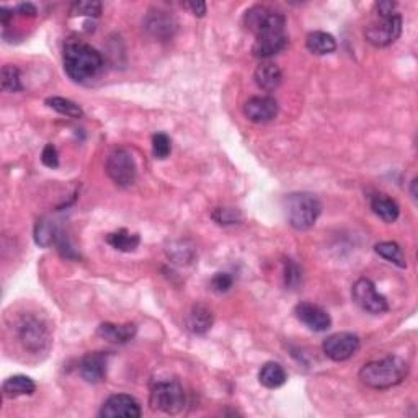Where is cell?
Here are the masks:
<instances>
[{
  "mask_svg": "<svg viewBox=\"0 0 418 418\" xmlns=\"http://www.w3.org/2000/svg\"><path fill=\"white\" fill-rule=\"evenodd\" d=\"M243 25L255 35L252 54L258 59H270L287 46L285 31L286 17L263 5H255L243 15Z\"/></svg>",
  "mask_w": 418,
  "mask_h": 418,
  "instance_id": "cell-1",
  "label": "cell"
},
{
  "mask_svg": "<svg viewBox=\"0 0 418 418\" xmlns=\"http://www.w3.org/2000/svg\"><path fill=\"white\" fill-rule=\"evenodd\" d=\"M64 70L74 82L89 84L99 79L105 70V59L101 53L82 40L70 38L64 45Z\"/></svg>",
  "mask_w": 418,
  "mask_h": 418,
  "instance_id": "cell-2",
  "label": "cell"
},
{
  "mask_svg": "<svg viewBox=\"0 0 418 418\" xmlns=\"http://www.w3.org/2000/svg\"><path fill=\"white\" fill-rule=\"evenodd\" d=\"M407 374H409V365L402 358L390 355L383 360L366 363L358 373V378L366 387L385 390L404 383Z\"/></svg>",
  "mask_w": 418,
  "mask_h": 418,
  "instance_id": "cell-3",
  "label": "cell"
},
{
  "mask_svg": "<svg viewBox=\"0 0 418 418\" xmlns=\"http://www.w3.org/2000/svg\"><path fill=\"white\" fill-rule=\"evenodd\" d=\"M286 219L292 229L309 231L316 226L320 213H322V203L316 194L311 193H291L285 201Z\"/></svg>",
  "mask_w": 418,
  "mask_h": 418,
  "instance_id": "cell-4",
  "label": "cell"
},
{
  "mask_svg": "<svg viewBox=\"0 0 418 418\" xmlns=\"http://www.w3.org/2000/svg\"><path fill=\"white\" fill-rule=\"evenodd\" d=\"M149 405L154 412L178 415L187 405V395H185L182 384L177 381L157 383L150 390Z\"/></svg>",
  "mask_w": 418,
  "mask_h": 418,
  "instance_id": "cell-5",
  "label": "cell"
},
{
  "mask_svg": "<svg viewBox=\"0 0 418 418\" xmlns=\"http://www.w3.org/2000/svg\"><path fill=\"white\" fill-rule=\"evenodd\" d=\"M17 335L20 343L26 351L38 355L45 353L51 346V334L46 322L36 316H23L17 324Z\"/></svg>",
  "mask_w": 418,
  "mask_h": 418,
  "instance_id": "cell-6",
  "label": "cell"
},
{
  "mask_svg": "<svg viewBox=\"0 0 418 418\" xmlns=\"http://www.w3.org/2000/svg\"><path fill=\"white\" fill-rule=\"evenodd\" d=\"M105 170L111 182L121 188H129L136 183L138 167L133 155L126 149H115L106 157Z\"/></svg>",
  "mask_w": 418,
  "mask_h": 418,
  "instance_id": "cell-7",
  "label": "cell"
},
{
  "mask_svg": "<svg viewBox=\"0 0 418 418\" xmlns=\"http://www.w3.org/2000/svg\"><path fill=\"white\" fill-rule=\"evenodd\" d=\"M402 33V17L394 13L390 17H376L371 23L366 25L365 38L369 45L376 48L390 46L399 40Z\"/></svg>",
  "mask_w": 418,
  "mask_h": 418,
  "instance_id": "cell-8",
  "label": "cell"
},
{
  "mask_svg": "<svg viewBox=\"0 0 418 418\" xmlns=\"http://www.w3.org/2000/svg\"><path fill=\"white\" fill-rule=\"evenodd\" d=\"M351 296L363 311L369 314H384L389 311V302L376 290V285L369 278H360L351 287Z\"/></svg>",
  "mask_w": 418,
  "mask_h": 418,
  "instance_id": "cell-9",
  "label": "cell"
},
{
  "mask_svg": "<svg viewBox=\"0 0 418 418\" xmlns=\"http://www.w3.org/2000/svg\"><path fill=\"white\" fill-rule=\"evenodd\" d=\"M360 336L350 332H339L327 336L322 343L325 356L332 361H346L356 355L360 350Z\"/></svg>",
  "mask_w": 418,
  "mask_h": 418,
  "instance_id": "cell-10",
  "label": "cell"
},
{
  "mask_svg": "<svg viewBox=\"0 0 418 418\" xmlns=\"http://www.w3.org/2000/svg\"><path fill=\"white\" fill-rule=\"evenodd\" d=\"M100 417L103 418H139L141 405L139 402L128 394L110 395L103 402Z\"/></svg>",
  "mask_w": 418,
  "mask_h": 418,
  "instance_id": "cell-11",
  "label": "cell"
},
{
  "mask_svg": "<svg viewBox=\"0 0 418 418\" xmlns=\"http://www.w3.org/2000/svg\"><path fill=\"white\" fill-rule=\"evenodd\" d=\"M280 111V105L273 97L268 95H258V97H252L246 101L243 105V115L247 116V119H251L252 123H258V124H265L273 121V119L278 116Z\"/></svg>",
  "mask_w": 418,
  "mask_h": 418,
  "instance_id": "cell-12",
  "label": "cell"
},
{
  "mask_svg": "<svg viewBox=\"0 0 418 418\" xmlns=\"http://www.w3.org/2000/svg\"><path fill=\"white\" fill-rule=\"evenodd\" d=\"M295 316L312 332H325L332 325V319H330L329 312L312 302L297 304L295 307Z\"/></svg>",
  "mask_w": 418,
  "mask_h": 418,
  "instance_id": "cell-13",
  "label": "cell"
},
{
  "mask_svg": "<svg viewBox=\"0 0 418 418\" xmlns=\"http://www.w3.org/2000/svg\"><path fill=\"white\" fill-rule=\"evenodd\" d=\"M144 28L159 40H172L178 30V21L165 10H150L144 20Z\"/></svg>",
  "mask_w": 418,
  "mask_h": 418,
  "instance_id": "cell-14",
  "label": "cell"
},
{
  "mask_svg": "<svg viewBox=\"0 0 418 418\" xmlns=\"http://www.w3.org/2000/svg\"><path fill=\"white\" fill-rule=\"evenodd\" d=\"M108 355L103 351L87 353L79 363V374L85 383L100 384L106 378Z\"/></svg>",
  "mask_w": 418,
  "mask_h": 418,
  "instance_id": "cell-15",
  "label": "cell"
},
{
  "mask_svg": "<svg viewBox=\"0 0 418 418\" xmlns=\"http://www.w3.org/2000/svg\"><path fill=\"white\" fill-rule=\"evenodd\" d=\"M187 329L194 335L208 334L214 324V314L204 304H197L189 309L187 316Z\"/></svg>",
  "mask_w": 418,
  "mask_h": 418,
  "instance_id": "cell-16",
  "label": "cell"
},
{
  "mask_svg": "<svg viewBox=\"0 0 418 418\" xmlns=\"http://www.w3.org/2000/svg\"><path fill=\"white\" fill-rule=\"evenodd\" d=\"M136 332H138V327H136L134 324L116 325V324L105 322L97 329V335H99L100 339L110 341V343H119V345L131 341L136 336Z\"/></svg>",
  "mask_w": 418,
  "mask_h": 418,
  "instance_id": "cell-17",
  "label": "cell"
},
{
  "mask_svg": "<svg viewBox=\"0 0 418 418\" xmlns=\"http://www.w3.org/2000/svg\"><path fill=\"white\" fill-rule=\"evenodd\" d=\"M255 84L265 92H273L283 82V72L275 62H262L255 69Z\"/></svg>",
  "mask_w": 418,
  "mask_h": 418,
  "instance_id": "cell-18",
  "label": "cell"
},
{
  "mask_svg": "<svg viewBox=\"0 0 418 418\" xmlns=\"http://www.w3.org/2000/svg\"><path fill=\"white\" fill-rule=\"evenodd\" d=\"M371 209L379 219L387 222V224H390V222H395L400 216V208H399L397 201L387 197V194H383V193L374 194V197L371 198Z\"/></svg>",
  "mask_w": 418,
  "mask_h": 418,
  "instance_id": "cell-19",
  "label": "cell"
},
{
  "mask_svg": "<svg viewBox=\"0 0 418 418\" xmlns=\"http://www.w3.org/2000/svg\"><path fill=\"white\" fill-rule=\"evenodd\" d=\"M36 390V384L31 378L23 376V374H17L5 379L2 384V392L4 397L7 399H17L20 395H31Z\"/></svg>",
  "mask_w": 418,
  "mask_h": 418,
  "instance_id": "cell-20",
  "label": "cell"
},
{
  "mask_svg": "<svg viewBox=\"0 0 418 418\" xmlns=\"http://www.w3.org/2000/svg\"><path fill=\"white\" fill-rule=\"evenodd\" d=\"M306 48L316 56H327L336 50V41L327 31H311L306 38Z\"/></svg>",
  "mask_w": 418,
  "mask_h": 418,
  "instance_id": "cell-21",
  "label": "cell"
},
{
  "mask_svg": "<svg viewBox=\"0 0 418 418\" xmlns=\"http://www.w3.org/2000/svg\"><path fill=\"white\" fill-rule=\"evenodd\" d=\"M286 371L285 368L280 365V363L268 361L265 363L258 373V381L263 387L267 389H278L286 383Z\"/></svg>",
  "mask_w": 418,
  "mask_h": 418,
  "instance_id": "cell-22",
  "label": "cell"
},
{
  "mask_svg": "<svg viewBox=\"0 0 418 418\" xmlns=\"http://www.w3.org/2000/svg\"><path fill=\"white\" fill-rule=\"evenodd\" d=\"M62 232L59 229L57 224L51 219L43 218L36 222L35 226V242L40 247H51L56 246L57 238L61 236Z\"/></svg>",
  "mask_w": 418,
  "mask_h": 418,
  "instance_id": "cell-23",
  "label": "cell"
},
{
  "mask_svg": "<svg viewBox=\"0 0 418 418\" xmlns=\"http://www.w3.org/2000/svg\"><path fill=\"white\" fill-rule=\"evenodd\" d=\"M106 243L119 252H134L139 247L141 237L139 234H131L126 229H119L118 232H111L106 237Z\"/></svg>",
  "mask_w": 418,
  "mask_h": 418,
  "instance_id": "cell-24",
  "label": "cell"
},
{
  "mask_svg": "<svg viewBox=\"0 0 418 418\" xmlns=\"http://www.w3.org/2000/svg\"><path fill=\"white\" fill-rule=\"evenodd\" d=\"M374 251L379 255V257H383L384 260H387L395 267L399 268H405L407 267V260H405V255L402 252V248L399 243L395 242H381L378 243L376 247H374Z\"/></svg>",
  "mask_w": 418,
  "mask_h": 418,
  "instance_id": "cell-25",
  "label": "cell"
},
{
  "mask_svg": "<svg viewBox=\"0 0 418 418\" xmlns=\"http://www.w3.org/2000/svg\"><path fill=\"white\" fill-rule=\"evenodd\" d=\"M46 105L53 108L54 111L61 113V115L64 116H69V118L84 116V110L77 105V103L69 99H62V97H50V99H46Z\"/></svg>",
  "mask_w": 418,
  "mask_h": 418,
  "instance_id": "cell-26",
  "label": "cell"
},
{
  "mask_svg": "<svg viewBox=\"0 0 418 418\" xmlns=\"http://www.w3.org/2000/svg\"><path fill=\"white\" fill-rule=\"evenodd\" d=\"M103 5L97 0H80V2H74L70 7V15L72 17H90V18H99L101 15Z\"/></svg>",
  "mask_w": 418,
  "mask_h": 418,
  "instance_id": "cell-27",
  "label": "cell"
},
{
  "mask_svg": "<svg viewBox=\"0 0 418 418\" xmlns=\"http://www.w3.org/2000/svg\"><path fill=\"white\" fill-rule=\"evenodd\" d=\"M23 89L20 80V69L17 66H12V64H5L2 67V90L10 92V94H15V92H20Z\"/></svg>",
  "mask_w": 418,
  "mask_h": 418,
  "instance_id": "cell-28",
  "label": "cell"
},
{
  "mask_svg": "<svg viewBox=\"0 0 418 418\" xmlns=\"http://www.w3.org/2000/svg\"><path fill=\"white\" fill-rule=\"evenodd\" d=\"M211 218L221 226H231L238 224V222L242 221V214L241 211L236 208H216L213 213H211Z\"/></svg>",
  "mask_w": 418,
  "mask_h": 418,
  "instance_id": "cell-29",
  "label": "cell"
},
{
  "mask_svg": "<svg viewBox=\"0 0 418 418\" xmlns=\"http://www.w3.org/2000/svg\"><path fill=\"white\" fill-rule=\"evenodd\" d=\"M172 150V143L170 138L164 133H157L152 136V154H154L155 159L164 160L168 157Z\"/></svg>",
  "mask_w": 418,
  "mask_h": 418,
  "instance_id": "cell-30",
  "label": "cell"
},
{
  "mask_svg": "<svg viewBox=\"0 0 418 418\" xmlns=\"http://www.w3.org/2000/svg\"><path fill=\"white\" fill-rule=\"evenodd\" d=\"M285 285L290 290H296L299 285H302V271L292 260L285 262Z\"/></svg>",
  "mask_w": 418,
  "mask_h": 418,
  "instance_id": "cell-31",
  "label": "cell"
},
{
  "mask_svg": "<svg viewBox=\"0 0 418 418\" xmlns=\"http://www.w3.org/2000/svg\"><path fill=\"white\" fill-rule=\"evenodd\" d=\"M234 285V276L229 273H216L211 280V290L218 295H224Z\"/></svg>",
  "mask_w": 418,
  "mask_h": 418,
  "instance_id": "cell-32",
  "label": "cell"
},
{
  "mask_svg": "<svg viewBox=\"0 0 418 418\" xmlns=\"http://www.w3.org/2000/svg\"><path fill=\"white\" fill-rule=\"evenodd\" d=\"M168 257H170L175 263H189L194 258L193 248H187L185 243H178L177 247H173L168 251Z\"/></svg>",
  "mask_w": 418,
  "mask_h": 418,
  "instance_id": "cell-33",
  "label": "cell"
},
{
  "mask_svg": "<svg viewBox=\"0 0 418 418\" xmlns=\"http://www.w3.org/2000/svg\"><path fill=\"white\" fill-rule=\"evenodd\" d=\"M56 247H57L59 253H61L64 258H69V260H77V258H80V255L77 252H75V248L72 246H70V241L67 238V236L64 234V232H62L61 236H59Z\"/></svg>",
  "mask_w": 418,
  "mask_h": 418,
  "instance_id": "cell-34",
  "label": "cell"
},
{
  "mask_svg": "<svg viewBox=\"0 0 418 418\" xmlns=\"http://www.w3.org/2000/svg\"><path fill=\"white\" fill-rule=\"evenodd\" d=\"M41 162L48 168H57L59 167V154L53 144H46L41 152Z\"/></svg>",
  "mask_w": 418,
  "mask_h": 418,
  "instance_id": "cell-35",
  "label": "cell"
},
{
  "mask_svg": "<svg viewBox=\"0 0 418 418\" xmlns=\"http://www.w3.org/2000/svg\"><path fill=\"white\" fill-rule=\"evenodd\" d=\"M395 7H397V4L395 2L383 0V2L374 4V15H376V17H390V15L397 13L395 12Z\"/></svg>",
  "mask_w": 418,
  "mask_h": 418,
  "instance_id": "cell-36",
  "label": "cell"
},
{
  "mask_svg": "<svg viewBox=\"0 0 418 418\" xmlns=\"http://www.w3.org/2000/svg\"><path fill=\"white\" fill-rule=\"evenodd\" d=\"M185 7L192 10V13L194 15V17H204L206 15V4L201 2V0H194V2H188L185 4Z\"/></svg>",
  "mask_w": 418,
  "mask_h": 418,
  "instance_id": "cell-37",
  "label": "cell"
},
{
  "mask_svg": "<svg viewBox=\"0 0 418 418\" xmlns=\"http://www.w3.org/2000/svg\"><path fill=\"white\" fill-rule=\"evenodd\" d=\"M13 12L23 15V17H36V13H38L33 4H20L18 7L13 10Z\"/></svg>",
  "mask_w": 418,
  "mask_h": 418,
  "instance_id": "cell-38",
  "label": "cell"
},
{
  "mask_svg": "<svg viewBox=\"0 0 418 418\" xmlns=\"http://www.w3.org/2000/svg\"><path fill=\"white\" fill-rule=\"evenodd\" d=\"M415 187H417V178L414 182H412V198L417 199V192H415Z\"/></svg>",
  "mask_w": 418,
  "mask_h": 418,
  "instance_id": "cell-39",
  "label": "cell"
}]
</instances>
